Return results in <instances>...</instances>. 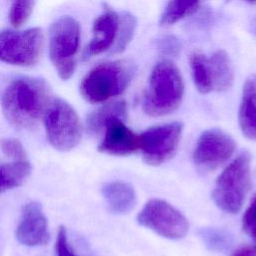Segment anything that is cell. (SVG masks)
<instances>
[{"label":"cell","instance_id":"cell-1","mask_svg":"<svg viewBox=\"0 0 256 256\" xmlns=\"http://www.w3.org/2000/svg\"><path fill=\"white\" fill-rule=\"evenodd\" d=\"M52 100L49 85L40 78L19 77L5 88L1 105L7 121L18 129H34Z\"/></svg>","mask_w":256,"mask_h":256},{"label":"cell","instance_id":"cell-2","mask_svg":"<svg viewBox=\"0 0 256 256\" xmlns=\"http://www.w3.org/2000/svg\"><path fill=\"white\" fill-rule=\"evenodd\" d=\"M184 96V82L177 65L170 59L158 61L151 70L142 98L143 111L152 117L174 112Z\"/></svg>","mask_w":256,"mask_h":256},{"label":"cell","instance_id":"cell-3","mask_svg":"<svg viewBox=\"0 0 256 256\" xmlns=\"http://www.w3.org/2000/svg\"><path fill=\"white\" fill-rule=\"evenodd\" d=\"M136 72L129 60H113L93 67L82 79L81 96L89 103H102L122 94Z\"/></svg>","mask_w":256,"mask_h":256},{"label":"cell","instance_id":"cell-4","mask_svg":"<svg viewBox=\"0 0 256 256\" xmlns=\"http://www.w3.org/2000/svg\"><path fill=\"white\" fill-rule=\"evenodd\" d=\"M251 155L240 153L223 170L216 180L212 199L219 209L226 213L239 212L251 187Z\"/></svg>","mask_w":256,"mask_h":256},{"label":"cell","instance_id":"cell-5","mask_svg":"<svg viewBox=\"0 0 256 256\" xmlns=\"http://www.w3.org/2000/svg\"><path fill=\"white\" fill-rule=\"evenodd\" d=\"M80 37V25L70 16L58 18L50 27L49 56L63 80H68L75 71Z\"/></svg>","mask_w":256,"mask_h":256},{"label":"cell","instance_id":"cell-6","mask_svg":"<svg viewBox=\"0 0 256 256\" xmlns=\"http://www.w3.org/2000/svg\"><path fill=\"white\" fill-rule=\"evenodd\" d=\"M48 141L57 150L70 151L82 137V125L74 108L61 98H52L43 117Z\"/></svg>","mask_w":256,"mask_h":256},{"label":"cell","instance_id":"cell-7","mask_svg":"<svg viewBox=\"0 0 256 256\" xmlns=\"http://www.w3.org/2000/svg\"><path fill=\"white\" fill-rule=\"evenodd\" d=\"M43 42L39 28L0 31V61L24 67L35 65L41 57Z\"/></svg>","mask_w":256,"mask_h":256},{"label":"cell","instance_id":"cell-8","mask_svg":"<svg viewBox=\"0 0 256 256\" xmlns=\"http://www.w3.org/2000/svg\"><path fill=\"white\" fill-rule=\"evenodd\" d=\"M136 220L139 225L170 240H179L185 237L188 231L185 216L161 199H151L146 202Z\"/></svg>","mask_w":256,"mask_h":256},{"label":"cell","instance_id":"cell-9","mask_svg":"<svg viewBox=\"0 0 256 256\" xmlns=\"http://www.w3.org/2000/svg\"><path fill=\"white\" fill-rule=\"evenodd\" d=\"M183 124L179 121L160 124L148 128L140 135L143 160L148 165L158 166L170 160L180 143Z\"/></svg>","mask_w":256,"mask_h":256},{"label":"cell","instance_id":"cell-10","mask_svg":"<svg viewBox=\"0 0 256 256\" xmlns=\"http://www.w3.org/2000/svg\"><path fill=\"white\" fill-rule=\"evenodd\" d=\"M236 148L234 139L225 131L211 128L199 136L194 151L193 161L202 172H211L226 163Z\"/></svg>","mask_w":256,"mask_h":256},{"label":"cell","instance_id":"cell-11","mask_svg":"<svg viewBox=\"0 0 256 256\" xmlns=\"http://www.w3.org/2000/svg\"><path fill=\"white\" fill-rule=\"evenodd\" d=\"M120 117L111 118L105 125L98 151L108 155L126 156L140 148V135L130 130Z\"/></svg>","mask_w":256,"mask_h":256},{"label":"cell","instance_id":"cell-12","mask_svg":"<svg viewBox=\"0 0 256 256\" xmlns=\"http://www.w3.org/2000/svg\"><path fill=\"white\" fill-rule=\"evenodd\" d=\"M16 237L21 244L29 247L45 245L49 241L48 223L40 203L31 201L23 207Z\"/></svg>","mask_w":256,"mask_h":256},{"label":"cell","instance_id":"cell-13","mask_svg":"<svg viewBox=\"0 0 256 256\" xmlns=\"http://www.w3.org/2000/svg\"><path fill=\"white\" fill-rule=\"evenodd\" d=\"M118 23L119 13L105 5L103 12L93 22V36L83 51V60H88L111 50L117 36Z\"/></svg>","mask_w":256,"mask_h":256},{"label":"cell","instance_id":"cell-14","mask_svg":"<svg viewBox=\"0 0 256 256\" xmlns=\"http://www.w3.org/2000/svg\"><path fill=\"white\" fill-rule=\"evenodd\" d=\"M240 129L250 140H256V74L247 77L239 107Z\"/></svg>","mask_w":256,"mask_h":256},{"label":"cell","instance_id":"cell-15","mask_svg":"<svg viewBox=\"0 0 256 256\" xmlns=\"http://www.w3.org/2000/svg\"><path fill=\"white\" fill-rule=\"evenodd\" d=\"M101 192L113 213L126 214L136 206V192L129 183L119 180L111 181L102 186Z\"/></svg>","mask_w":256,"mask_h":256},{"label":"cell","instance_id":"cell-16","mask_svg":"<svg viewBox=\"0 0 256 256\" xmlns=\"http://www.w3.org/2000/svg\"><path fill=\"white\" fill-rule=\"evenodd\" d=\"M113 117L124 120L128 117V105L124 100H113L93 110L87 117L86 130L92 136H98L104 131L106 123Z\"/></svg>","mask_w":256,"mask_h":256},{"label":"cell","instance_id":"cell-17","mask_svg":"<svg viewBox=\"0 0 256 256\" xmlns=\"http://www.w3.org/2000/svg\"><path fill=\"white\" fill-rule=\"evenodd\" d=\"M213 91L228 90L234 81V70L228 53L223 49L216 50L209 58Z\"/></svg>","mask_w":256,"mask_h":256},{"label":"cell","instance_id":"cell-18","mask_svg":"<svg viewBox=\"0 0 256 256\" xmlns=\"http://www.w3.org/2000/svg\"><path fill=\"white\" fill-rule=\"evenodd\" d=\"M204 0H169L159 19L161 26H169L196 13Z\"/></svg>","mask_w":256,"mask_h":256},{"label":"cell","instance_id":"cell-19","mask_svg":"<svg viewBox=\"0 0 256 256\" xmlns=\"http://www.w3.org/2000/svg\"><path fill=\"white\" fill-rule=\"evenodd\" d=\"M31 169L27 160L0 163V193L22 185L29 177Z\"/></svg>","mask_w":256,"mask_h":256},{"label":"cell","instance_id":"cell-20","mask_svg":"<svg viewBox=\"0 0 256 256\" xmlns=\"http://www.w3.org/2000/svg\"><path fill=\"white\" fill-rule=\"evenodd\" d=\"M189 65L196 89L202 94L213 91L208 57L202 52L195 51L189 57Z\"/></svg>","mask_w":256,"mask_h":256},{"label":"cell","instance_id":"cell-21","mask_svg":"<svg viewBox=\"0 0 256 256\" xmlns=\"http://www.w3.org/2000/svg\"><path fill=\"white\" fill-rule=\"evenodd\" d=\"M137 27V18L134 14L124 11L119 13V23L117 36L113 47L111 48L112 54H119L123 52L133 39Z\"/></svg>","mask_w":256,"mask_h":256},{"label":"cell","instance_id":"cell-22","mask_svg":"<svg viewBox=\"0 0 256 256\" xmlns=\"http://www.w3.org/2000/svg\"><path fill=\"white\" fill-rule=\"evenodd\" d=\"M198 235L205 246L211 251L223 252L229 249L232 244V236L223 229L203 227L198 231Z\"/></svg>","mask_w":256,"mask_h":256},{"label":"cell","instance_id":"cell-23","mask_svg":"<svg viewBox=\"0 0 256 256\" xmlns=\"http://www.w3.org/2000/svg\"><path fill=\"white\" fill-rule=\"evenodd\" d=\"M35 0H11L9 10V20L13 27L19 28L30 17Z\"/></svg>","mask_w":256,"mask_h":256},{"label":"cell","instance_id":"cell-24","mask_svg":"<svg viewBox=\"0 0 256 256\" xmlns=\"http://www.w3.org/2000/svg\"><path fill=\"white\" fill-rule=\"evenodd\" d=\"M0 149L9 158L14 161L26 160V151L22 143L14 138L0 139Z\"/></svg>","mask_w":256,"mask_h":256},{"label":"cell","instance_id":"cell-25","mask_svg":"<svg viewBox=\"0 0 256 256\" xmlns=\"http://www.w3.org/2000/svg\"><path fill=\"white\" fill-rule=\"evenodd\" d=\"M156 48L163 56L176 57L181 51V42L174 35H164L157 39Z\"/></svg>","mask_w":256,"mask_h":256},{"label":"cell","instance_id":"cell-26","mask_svg":"<svg viewBox=\"0 0 256 256\" xmlns=\"http://www.w3.org/2000/svg\"><path fill=\"white\" fill-rule=\"evenodd\" d=\"M242 227L244 232L254 241L256 247V195L243 215Z\"/></svg>","mask_w":256,"mask_h":256},{"label":"cell","instance_id":"cell-27","mask_svg":"<svg viewBox=\"0 0 256 256\" xmlns=\"http://www.w3.org/2000/svg\"><path fill=\"white\" fill-rule=\"evenodd\" d=\"M55 251L57 256H78L73 250V248L71 247L68 241L67 231L63 226H61L58 230L56 244H55Z\"/></svg>","mask_w":256,"mask_h":256},{"label":"cell","instance_id":"cell-28","mask_svg":"<svg viewBox=\"0 0 256 256\" xmlns=\"http://www.w3.org/2000/svg\"><path fill=\"white\" fill-rule=\"evenodd\" d=\"M231 256H256L255 246H245L237 249Z\"/></svg>","mask_w":256,"mask_h":256},{"label":"cell","instance_id":"cell-29","mask_svg":"<svg viewBox=\"0 0 256 256\" xmlns=\"http://www.w3.org/2000/svg\"><path fill=\"white\" fill-rule=\"evenodd\" d=\"M250 27H251V30L252 32L256 35V14L253 16V18L251 19V22H250Z\"/></svg>","mask_w":256,"mask_h":256},{"label":"cell","instance_id":"cell-30","mask_svg":"<svg viewBox=\"0 0 256 256\" xmlns=\"http://www.w3.org/2000/svg\"><path fill=\"white\" fill-rule=\"evenodd\" d=\"M244 2H247L249 4H256V0H242Z\"/></svg>","mask_w":256,"mask_h":256}]
</instances>
